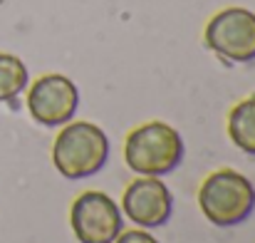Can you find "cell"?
Instances as JSON below:
<instances>
[{"mask_svg": "<svg viewBox=\"0 0 255 243\" xmlns=\"http://www.w3.org/2000/svg\"><path fill=\"white\" fill-rule=\"evenodd\" d=\"M109 162V137L92 122H67L52 144V164L65 179H87Z\"/></svg>", "mask_w": 255, "mask_h": 243, "instance_id": "6da1fadb", "label": "cell"}, {"mask_svg": "<svg viewBox=\"0 0 255 243\" xmlns=\"http://www.w3.org/2000/svg\"><path fill=\"white\" fill-rule=\"evenodd\" d=\"M198 206L213 226H238L255 211V186L241 171H213L198 189Z\"/></svg>", "mask_w": 255, "mask_h": 243, "instance_id": "7a4b0ae2", "label": "cell"}, {"mask_svg": "<svg viewBox=\"0 0 255 243\" xmlns=\"http://www.w3.org/2000/svg\"><path fill=\"white\" fill-rule=\"evenodd\" d=\"M186 147L181 134L166 122H146L129 132L124 144V162L134 174L166 176L183 162Z\"/></svg>", "mask_w": 255, "mask_h": 243, "instance_id": "3957f363", "label": "cell"}, {"mask_svg": "<svg viewBox=\"0 0 255 243\" xmlns=\"http://www.w3.org/2000/svg\"><path fill=\"white\" fill-rule=\"evenodd\" d=\"M206 45L231 62L255 60V12L248 7H226L206 25Z\"/></svg>", "mask_w": 255, "mask_h": 243, "instance_id": "277c9868", "label": "cell"}, {"mask_svg": "<svg viewBox=\"0 0 255 243\" xmlns=\"http://www.w3.org/2000/svg\"><path fill=\"white\" fill-rule=\"evenodd\" d=\"M70 226L80 243H114L124 231V216L104 191H85L72 201Z\"/></svg>", "mask_w": 255, "mask_h": 243, "instance_id": "5b68a950", "label": "cell"}, {"mask_svg": "<svg viewBox=\"0 0 255 243\" xmlns=\"http://www.w3.org/2000/svg\"><path fill=\"white\" fill-rule=\"evenodd\" d=\"M77 107H80L77 84L60 72L37 77L27 92V109L32 119L42 127H62L72 122Z\"/></svg>", "mask_w": 255, "mask_h": 243, "instance_id": "8992f818", "label": "cell"}, {"mask_svg": "<svg viewBox=\"0 0 255 243\" xmlns=\"http://www.w3.org/2000/svg\"><path fill=\"white\" fill-rule=\"evenodd\" d=\"M122 214L131 219L139 229L166 226L173 214V196L161 176H139L134 179L122 199Z\"/></svg>", "mask_w": 255, "mask_h": 243, "instance_id": "52a82bcc", "label": "cell"}, {"mask_svg": "<svg viewBox=\"0 0 255 243\" xmlns=\"http://www.w3.org/2000/svg\"><path fill=\"white\" fill-rule=\"evenodd\" d=\"M228 137L241 152L255 157V94H251L243 102H238L231 109V114H228Z\"/></svg>", "mask_w": 255, "mask_h": 243, "instance_id": "ba28073f", "label": "cell"}, {"mask_svg": "<svg viewBox=\"0 0 255 243\" xmlns=\"http://www.w3.org/2000/svg\"><path fill=\"white\" fill-rule=\"evenodd\" d=\"M30 84V72L25 62L10 52H0V102H10L22 94Z\"/></svg>", "mask_w": 255, "mask_h": 243, "instance_id": "9c48e42d", "label": "cell"}, {"mask_svg": "<svg viewBox=\"0 0 255 243\" xmlns=\"http://www.w3.org/2000/svg\"><path fill=\"white\" fill-rule=\"evenodd\" d=\"M114 243H159L151 234H146V229H131V231H122Z\"/></svg>", "mask_w": 255, "mask_h": 243, "instance_id": "30bf717a", "label": "cell"}]
</instances>
